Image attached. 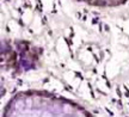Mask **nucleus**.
Wrapping results in <instances>:
<instances>
[{
	"instance_id": "obj_2",
	"label": "nucleus",
	"mask_w": 129,
	"mask_h": 117,
	"mask_svg": "<svg viewBox=\"0 0 129 117\" xmlns=\"http://www.w3.org/2000/svg\"><path fill=\"white\" fill-rule=\"evenodd\" d=\"M78 3L94 6V7H118L122 5L127 4L129 0H74Z\"/></svg>"
},
{
	"instance_id": "obj_1",
	"label": "nucleus",
	"mask_w": 129,
	"mask_h": 117,
	"mask_svg": "<svg viewBox=\"0 0 129 117\" xmlns=\"http://www.w3.org/2000/svg\"><path fill=\"white\" fill-rule=\"evenodd\" d=\"M3 117H96L77 102L43 90L14 94L6 103Z\"/></svg>"
}]
</instances>
